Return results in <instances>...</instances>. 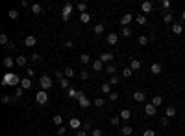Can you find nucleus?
Segmentation results:
<instances>
[{
  "instance_id": "nucleus-1",
  "label": "nucleus",
  "mask_w": 185,
  "mask_h": 136,
  "mask_svg": "<svg viewBox=\"0 0 185 136\" xmlns=\"http://www.w3.org/2000/svg\"><path fill=\"white\" fill-rule=\"evenodd\" d=\"M22 79L17 76V74H4V77H2V85L4 87H15V85H19Z\"/></svg>"
},
{
  "instance_id": "nucleus-2",
  "label": "nucleus",
  "mask_w": 185,
  "mask_h": 136,
  "mask_svg": "<svg viewBox=\"0 0 185 136\" xmlns=\"http://www.w3.org/2000/svg\"><path fill=\"white\" fill-rule=\"evenodd\" d=\"M39 87H41L43 90L50 88V87H52V77H50V76H43L41 79H39Z\"/></svg>"
},
{
  "instance_id": "nucleus-3",
  "label": "nucleus",
  "mask_w": 185,
  "mask_h": 136,
  "mask_svg": "<svg viewBox=\"0 0 185 136\" xmlns=\"http://www.w3.org/2000/svg\"><path fill=\"white\" fill-rule=\"evenodd\" d=\"M70 13H72V4H70V2H67L65 4V6H63V13H61V18H63V20H69V18H70Z\"/></svg>"
},
{
  "instance_id": "nucleus-4",
  "label": "nucleus",
  "mask_w": 185,
  "mask_h": 136,
  "mask_svg": "<svg viewBox=\"0 0 185 136\" xmlns=\"http://www.w3.org/2000/svg\"><path fill=\"white\" fill-rule=\"evenodd\" d=\"M35 99H37V103L45 105L46 101H48V96H46V92H45V90H39V92H37V96H35Z\"/></svg>"
},
{
  "instance_id": "nucleus-5",
  "label": "nucleus",
  "mask_w": 185,
  "mask_h": 136,
  "mask_svg": "<svg viewBox=\"0 0 185 136\" xmlns=\"http://www.w3.org/2000/svg\"><path fill=\"white\" fill-rule=\"evenodd\" d=\"M113 59H115V55H113L111 52H106V53H100V61H102V63H111Z\"/></svg>"
},
{
  "instance_id": "nucleus-6",
  "label": "nucleus",
  "mask_w": 185,
  "mask_h": 136,
  "mask_svg": "<svg viewBox=\"0 0 185 136\" xmlns=\"http://www.w3.org/2000/svg\"><path fill=\"white\" fill-rule=\"evenodd\" d=\"M106 41H108V44H113V46H115L117 42H119V35L113 32V33H109L108 37H106Z\"/></svg>"
},
{
  "instance_id": "nucleus-7",
  "label": "nucleus",
  "mask_w": 185,
  "mask_h": 136,
  "mask_svg": "<svg viewBox=\"0 0 185 136\" xmlns=\"http://www.w3.org/2000/svg\"><path fill=\"white\" fill-rule=\"evenodd\" d=\"M156 108H157V107H154L152 103H144V112H146L148 116H154V114H156Z\"/></svg>"
},
{
  "instance_id": "nucleus-8",
  "label": "nucleus",
  "mask_w": 185,
  "mask_h": 136,
  "mask_svg": "<svg viewBox=\"0 0 185 136\" xmlns=\"http://www.w3.org/2000/svg\"><path fill=\"white\" fill-rule=\"evenodd\" d=\"M132 15H130V13H126V15H122V17H120V24H122L124 26V28H126V26H130V22H132Z\"/></svg>"
},
{
  "instance_id": "nucleus-9",
  "label": "nucleus",
  "mask_w": 185,
  "mask_h": 136,
  "mask_svg": "<svg viewBox=\"0 0 185 136\" xmlns=\"http://www.w3.org/2000/svg\"><path fill=\"white\" fill-rule=\"evenodd\" d=\"M152 7H154V6H152V2H148V0H144V2L141 4V9H143V13H150Z\"/></svg>"
},
{
  "instance_id": "nucleus-10",
  "label": "nucleus",
  "mask_w": 185,
  "mask_h": 136,
  "mask_svg": "<svg viewBox=\"0 0 185 136\" xmlns=\"http://www.w3.org/2000/svg\"><path fill=\"white\" fill-rule=\"evenodd\" d=\"M133 99H135V101H139V103H143L144 99H146V94H144V92H141V90H137L135 94H133Z\"/></svg>"
},
{
  "instance_id": "nucleus-11",
  "label": "nucleus",
  "mask_w": 185,
  "mask_h": 136,
  "mask_svg": "<svg viewBox=\"0 0 185 136\" xmlns=\"http://www.w3.org/2000/svg\"><path fill=\"white\" fill-rule=\"evenodd\" d=\"M150 72H152V74H156V76H159V74L163 72V66H161L159 63H154V64L150 66Z\"/></svg>"
},
{
  "instance_id": "nucleus-12",
  "label": "nucleus",
  "mask_w": 185,
  "mask_h": 136,
  "mask_svg": "<svg viewBox=\"0 0 185 136\" xmlns=\"http://www.w3.org/2000/svg\"><path fill=\"white\" fill-rule=\"evenodd\" d=\"M35 42H37V39H35L33 35H28V37L24 39V44L28 46V48H31V46H35Z\"/></svg>"
},
{
  "instance_id": "nucleus-13",
  "label": "nucleus",
  "mask_w": 185,
  "mask_h": 136,
  "mask_svg": "<svg viewBox=\"0 0 185 136\" xmlns=\"http://www.w3.org/2000/svg\"><path fill=\"white\" fill-rule=\"evenodd\" d=\"M130 68H132L133 72H135V70H139L141 68V61L139 59H132V61H130Z\"/></svg>"
},
{
  "instance_id": "nucleus-14",
  "label": "nucleus",
  "mask_w": 185,
  "mask_h": 136,
  "mask_svg": "<svg viewBox=\"0 0 185 136\" xmlns=\"http://www.w3.org/2000/svg\"><path fill=\"white\" fill-rule=\"evenodd\" d=\"M81 127V122L78 118H70V129H80Z\"/></svg>"
},
{
  "instance_id": "nucleus-15",
  "label": "nucleus",
  "mask_w": 185,
  "mask_h": 136,
  "mask_svg": "<svg viewBox=\"0 0 185 136\" xmlns=\"http://www.w3.org/2000/svg\"><path fill=\"white\" fill-rule=\"evenodd\" d=\"M93 68L96 70V72H102V70H104V63H102L100 59H96V61L93 63Z\"/></svg>"
},
{
  "instance_id": "nucleus-16",
  "label": "nucleus",
  "mask_w": 185,
  "mask_h": 136,
  "mask_svg": "<svg viewBox=\"0 0 185 136\" xmlns=\"http://www.w3.org/2000/svg\"><path fill=\"white\" fill-rule=\"evenodd\" d=\"M15 63H17V59H11V57H6V59H4V66L6 68H11Z\"/></svg>"
},
{
  "instance_id": "nucleus-17",
  "label": "nucleus",
  "mask_w": 185,
  "mask_h": 136,
  "mask_svg": "<svg viewBox=\"0 0 185 136\" xmlns=\"http://www.w3.org/2000/svg\"><path fill=\"white\" fill-rule=\"evenodd\" d=\"M182 32H183V26L182 24H174V26H172V33H174V35H182Z\"/></svg>"
},
{
  "instance_id": "nucleus-18",
  "label": "nucleus",
  "mask_w": 185,
  "mask_h": 136,
  "mask_svg": "<svg viewBox=\"0 0 185 136\" xmlns=\"http://www.w3.org/2000/svg\"><path fill=\"white\" fill-rule=\"evenodd\" d=\"M91 105H93V103H91V101H89V99H87V96L80 99V107H81V108H87V107H91Z\"/></svg>"
},
{
  "instance_id": "nucleus-19",
  "label": "nucleus",
  "mask_w": 185,
  "mask_h": 136,
  "mask_svg": "<svg viewBox=\"0 0 185 136\" xmlns=\"http://www.w3.org/2000/svg\"><path fill=\"white\" fill-rule=\"evenodd\" d=\"M130 116H132L130 108H122V110H120V120H130Z\"/></svg>"
},
{
  "instance_id": "nucleus-20",
  "label": "nucleus",
  "mask_w": 185,
  "mask_h": 136,
  "mask_svg": "<svg viewBox=\"0 0 185 136\" xmlns=\"http://www.w3.org/2000/svg\"><path fill=\"white\" fill-rule=\"evenodd\" d=\"M31 87V81H30V77H24V79L21 81V88H30Z\"/></svg>"
},
{
  "instance_id": "nucleus-21",
  "label": "nucleus",
  "mask_w": 185,
  "mask_h": 136,
  "mask_svg": "<svg viewBox=\"0 0 185 136\" xmlns=\"http://www.w3.org/2000/svg\"><path fill=\"white\" fill-rule=\"evenodd\" d=\"M26 63H28V59H26L24 55H19L17 57V64H19V66H26Z\"/></svg>"
},
{
  "instance_id": "nucleus-22",
  "label": "nucleus",
  "mask_w": 185,
  "mask_h": 136,
  "mask_svg": "<svg viewBox=\"0 0 185 136\" xmlns=\"http://www.w3.org/2000/svg\"><path fill=\"white\" fill-rule=\"evenodd\" d=\"M133 133V131H132V127H128V125H126V127H122V129H120V134H122V136H130V134H132Z\"/></svg>"
},
{
  "instance_id": "nucleus-23",
  "label": "nucleus",
  "mask_w": 185,
  "mask_h": 136,
  "mask_svg": "<svg viewBox=\"0 0 185 136\" xmlns=\"http://www.w3.org/2000/svg\"><path fill=\"white\" fill-rule=\"evenodd\" d=\"M176 116V108L174 107H167V118H174Z\"/></svg>"
},
{
  "instance_id": "nucleus-24",
  "label": "nucleus",
  "mask_w": 185,
  "mask_h": 136,
  "mask_svg": "<svg viewBox=\"0 0 185 136\" xmlns=\"http://www.w3.org/2000/svg\"><path fill=\"white\" fill-rule=\"evenodd\" d=\"M93 30H94V33H96V35H102V33H104V24H96Z\"/></svg>"
},
{
  "instance_id": "nucleus-25",
  "label": "nucleus",
  "mask_w": 185,
  "mask_h": 136,
  "mask_svg": "<svg viewBox=\"0 0 185 136\" xmlns=\"http://www.w3.org/2000/svg\"><path fill=\"white\" fill-rule=\"evenodd\" d=\"M41 9H43V7H41V4H31V11H33L35 15H39V13H41Z\"/></svg>"
},
{
  "instance_id": "nucleus-26",
  "label": "nucleus",
  "mask_w": 185,
  "mask_h": 136,
  "mask_svg": "<svg viewBox=\"0 0 185 136\" xmlns=\"http://www.w3.org/2000/svg\"><path fill=\"white\" fill-rule=\"evenodd\" d=\"M104 99H102V98H96V99H94V101H93V105H94V107H98V108H102V107H104Z\"/></svg>"
},
{
  "instance_id": "nucleus-27",
  "label": "nucleus",
  "mask_w": 185,
  "mask_h": 136,
  "mask_svg": "<svg viewBox=\"0 0 185 136\" xmlns=\"http://www.w3.org/2000/svg\"><path fill=\"white\" fill-rule=\"evenodd\" d=\"M161 103H163V98H161V96H156V98L152 99V105H154V107H159Z\"/></svg>"
},
{
  "instance_id": "nucleus-28",
  "label": "nucleus",
  "mask_w": 185,
  "mask_h": 136,
  "mask_svg": "<svg viewBox=\"0 0 185 136\" xmlns=\"http://www.w3.org/2000/svg\"><path fill=\"white\" fill-rule=\"evenodd\" d=\"M100 88H102V92H106V94H111V85L109 83H104Z\"/></svg>"
},
{
  "instance_id": "nucleus-29",
  "label": "nucleus",
  "mask_w": 185,
  "mask_h": 136,
  "mask_svg": "<svg viewBox=\"0 0 185 136\" xmlns=\"http://www.w3.org/2000/svg\"><path fill=\"white\" fill-rule=\"evenodd\" d=\"M80 20L83 22V24H87V22L91 20V15H87V13H81V15H80Z\"/></svg>"
},
{
  "instance_id": "nucleus-30",
  "label": "nucleus",
  "mask_w": 185,
  "mask_h": 136,
  "mask_svg": "<svg viewBox=\"0 0 185 136\" xmlns=\"http://www.w3.org/2000/svg\"><path fill=\"white\" fill-rule=\"evenodd\" d=\"M0 44L9 46V41H7V35H6V33H2V35H0Z\"/></svg>"
},
{
  "instance_id": "nucleus-31",
  "label": "nucleus",
  "mask_w": 185,
  "mask_h": 136,
  "mask_svg": "<svg viewBox=\"0 0 185 136\" xmlns=\"http://www.w3.org/2000/svg\"><path fill=\"white\" fill-rule=\"evenodd\" d=\"M120 83V77L119 76H111L109 77V85H119Z\"/></svg>"
},
{
  "instance_id": "nucleus-32",
  "label": "nucleus",
  "mask_w": 185,
  "mask_h": 136,
  "mask_svg": "<svg viewBox=\"0 0 185 136\" xmlns=\"http://www.w3.org/2000/svg\"><path fill=\"white\" fill-rule=\"evenodd\" d=\"M122 37H130V35H132V28H130V26H126V28H122Z\"/></svg>"
},
{
  "instance_id": "nucleus-33",
  "label": "nucleus",
  "mask_w": 185,
  "mask_h": 136,
  "mask_svg": "<svg viewBox=\"0 0 185 136\" xmlns=\"http://www.w3.org/2000/svg\"><path fill=\"white\" fill-rule=\"evenodd\" d=\"M133 76V70L132 68H124L122 70V77H132Z\"/></svg>"
},
{
  "instance_id": "nucleus-34",
  "label": "nucleus",
  "mask_w": 185,
  "mask_h": 136,
  "mask_svg": "<svg viewBox=\"0 0 185 136\" xmlns=\"http://www.w3.org/2000/svg\"><path fill=\"white\" fill-rule=\"evenodd\" d=\"M78 9H80L81 11V13H87V4H85V2H80V4H78Z\"/></svg>"
},
{
  "instance_id": "nucleus-35",
  "label": "nucleus",
  "mask_w": 185,
  "mask_h": 136,
  "mask_svg": "<svg viewBox=\"0 0 185 136\" xmlns=\"http://www.w3.org/2000/svg\"><path fill=\"white\" fill-rule=\"evenodd\" d=\"M89 61H91V57H89V55H87V53H83V55H81V57H80V63H81V64H87V63H89Z\"/></svg>"
},
{
  "instance_id": "nucleus-36",
  "label": "nucleus",
  "mask_w": 185,
  "mask_h": 136,
  "mask_svg": "<svg viewBox=\"0 0 185 136\" xmlns=\"http://www.w3.org/2000/svg\"><path fill=\"white\" fill-rule=\"evenodd\" d=\"M65 77H67V79H72V77H74V70L72 68H67L65 70Z\"/></svg>"
},
{
  "instance_id": "nucleus-37",
  "label": "nucleus",
  "mask_w": 185,
  "mask_h": 136,
  "mask_svg": "<svg viewBox=\"0 0 185 136\" xmlns=\"http://www.w3.org/2000/svg\"><path fill=\"white\" fill-rule=\"evenodd\" d=\"M137 24H146V15H139V17H137Z\"/></svg>"
},
{
  "instance_id": "nucleus-38",
  "label": "nucleus",
  "mask_w": 185,
  "mask_h": 136,
  "mask_svg": "<svg viewBox=\"0 0 185 136\" xmlns=\"http://www.w3.org/2000/svg\"><path fill=\"white\" fill-rule=\"evenodd\" d=\"M52 122L56 123V125H59V127H61V123H63V118H61V116H57V114H56V116H54V118H52Z\"/></svg>"
},
{
  "instance_id": "nucleus-39",
  "label": "nucleus",
  "mask_w": 185,
  "mask_h": 136,
  "mask_svg": "<svg viewBox=\"0 0 185 136\" xmlns=\"http://www.w3.org/2000/svg\"><path fill=\"white\" fill-rule=\"evenodd\" d=\"M148 41H150V39H148V37H144V35H141V37H139V44H141V46L148 44Z\"/></svg>"
},
{
  "instance_id": "nucleus-40",
  "label": "nucleus",
  "mask_w": 185,
  "mask_h": 136,
  "mask_svg": "<svg viewBox=\"0 0 185 136\" xmlns=\"http://www.w3.org/2000/svg\"><path fill=\"white\" fill-rule=\"evenodd\" d=\"M172 18H174V17H172V13H165V17H163V20H165V22H167V24H170V22H172Z\"/></svg>"
},
{
  "instance_id": "nucleus-41",
  "label": "nucleus",
  "mask_w": 185,
  "mask_h": 136,
  "mask_svg": "<svg viewBox=\"0 0 185 136\" xmlns=\"http://www.w3.org/2000/svg\"><path fill=\"white\" fill-rule=\"evenodd\" d=\"M106 72L111 74V76H115V66H113V64H108V66H106Z\"/></svg>"
},
{
  "instance_id": "nucleus-42",
  "label": "nucleus",
  "mask_w": 185,
  "mask_h": 136,
  "mask_svg": "<svg viewBox=\"0 0 185 136\" xmlns=\"http://www.w3.org/2000/svg\"><path fill=\"white\" fill-rule=\"evenodd\" d=\"M59 87L61 88H67V87H69V79H67V77H63V79L59 81Z\"/></svg>"
},
{
  "instance_id": "nucleus-43",
  "label": "nucleus",
  "mask_w": 185,
  "mask_h": 136,
  "mask_svg": "<svg viewBox=\"0 0 185 136\" xmlns=\"http://www.w3.org/2000/svg\"><path fill=\"white\" fill-rule=\"evenodd\" d=\"M63 134H67V127H57V136H63Z\"/></svg>"
},
{
  "instance_id": "nucleus-44",
  "label": "nucleus",
  "mask_w": 185,
  "mask_h": 136,
  "mask_svg": "<svg viewBox=\"0 0 185 136\" xmlns=\"http://www.w3.org/2000/svg\"><path fill=\"white\" fill-rule=\"evenodd\" d=\"M7 15H9V18H11V20H15V18L19 17V13H17V11H15V9H11V11H9V13H7Z\"/></svg>"
},
{
  "instance_id": "nucleus-45",
  "label": "nucleus",
  "mask_w": 185,
  "mask_h": 136,
  "mask_svg": "<svg viewBox=\"0 0 185 136\" xmlns=\"http://www.w3.org/2000/svg\"><path fill=\"white\" fill-rule=\"evenodd\" d=\"M109 123H111V125H119V123H120V118H117V116H115V118H111V120H109Z\"/></svg>"
},
{
  "instance_id": "nucleus-46",
  "label": "nucleus",
  "mask_w": 185,
  "mask_h": 136,
  "mask_svg": "<svg viewBox=\"0 0 185 136\" xmlns=\"http://www.w3.org/2000/svg\"><path fill=\"white\" fill-rule=\"evenodd\" d=\"M76 94H78V90H72V88L67 92V96H69V98H76Z\"/></svg>"
},
{
  "instance_id": "nucleus-47",
  "label": "nucleus",
  "mask_w": 185,
  "mask_h": 136,
  "mask_svg": "<svg viewBox=\"0 0 185 136\" xmlns=\"http://www.w3.org/2000/svg\"><path fill=\"white\" fill-rule=\"evenodd\" d=\"M109 99H111V101H117V99H119V94H117V92H111V94H109Z\"/></svg>"
},
{
  "instance_id": "nucleus-48",
  "label": "nucleus",
  "mask_w": 185,
  "mask_h": 136,
  "mask_svg": "<svg viewBox=\"0 0 185 136\" xmlns=\"http://www.w3.org/2000/svg\"><path fill=\"white\" fill-rule=\"evenodd\" d=\"M31 61H35V63H39V61H41V55H39V53H33V55H31Z\"/></svg>"
},
{
  "instance_id": "nucleus-49",
  "label": "nucleus",
  "mask_w": 185,
  "mask_h": 136,
  "mask_svg": "<svg viewBox=\"0 0 185 136\" xmlns=\"http://www.w3.org/2000/svg\"><path fill=\"white\" fill-rule=\"evenodd\" d=\"M81 98H85V94H83V90H78V94H76V99L80 101Z\"/></svg>"
},
{
  "instance_id": "nucleus-50",
  "label": "nucleus",
  "mask_w": 185,
  "mask_h": 136,
  "mask_svg": "<svg viewBox=\"0 0 185 136\" xmlns=\"http://www.w3.org/2000/svg\"><path fill=\"white\" fill-rule=\"evenodd\" d=\"M26 76H28V77H33V76H35L33 68H28V70H26Z\"/></svg>"
},
{
  "instance_id": "nucleus-51",
  "label": "nucleus",
  "mask_w": 185,
  "mask_h": 136,
  "mask_svg": "<svg viewBox=\"0 0 185 136\" xmlns=\"http://www.w3.org/2000/svg\"><path fill=\"white\" fill-rule=\"evenodd\" d=\"M143 136H156V133H154L152 129H148V131H144V134H143Z\"/></svg>"
},
{
  "instance_id": "nucleus-52",
  "label": "nucleus",
  "mask_w": 185,
  "mask_h": 136,
  "mask_svg": "<svg viewBox=\"0 0 185 136\" xmlns=\"http://www.w3.org/2000/svg\"><path fill=\"white\" fill-rule=\"evenodd\" d=\"M161 6H163L165 9H168V7H170V2H168V0H163V2H161Z\"/></svg>"
},
{
  "instance_id": "nucleus-53",
  "label": "nucleus",
  "mask_w": 185,
  "mask_h": 136,
  "mask_svg": "<svg viewBox=\"0 0 185 136\" xmlns=\"http://www.w3.org/2000/svg\"><path fill=\"white\" fill-rule=\"evenodd\" d=\"M80 77H81V79L85 81V79H87V77H89V74H87V72H85V70H83V72H80Z\"/></svg>"
},
{
  "instance_id": "nucleus-54",
  "label": "nucleus",
  "mask_w": 185,
  "mask_h": 136,
  "mask_svg": "<svg viewBox=\"0 0 185 136\" xmlns=\"http://www.w3.org/2000/svg\"><path fill=\"white\" fill-rule=\"evenodd\" d=\"M2 101H4V103H9V101H11V103H13V99H11V98H9V96H4V98H2Z\"/></svg>"
},
{
  "instance_id": "nucleus-55",
  "label": "nucleus",
  "mask_w": 185,
  "mask_h": 136,
  "mask_svg": "<svg viewBox=\"0 0 185 136\" xmlns=\"http://www.w3.org/2000/svg\"><path fill=\"white\" fill-rule=\"evenodd\" d=\"M83 131H91V123H89V122L83 123Z\"/></svg>"
},
{
  "instance_id": "nucleus-56",
  "label": "nucleus",
  "mask_w": 185,
  "mask_h": 136,
  "mask_svg": "<svg viewBox=\"0 0 185 136\" xmlns=\"http://www.w3.org/2000/svg\"><path fill=\"white\" fill-rule=\"evenodd\" d=\"M76 136H87V131H83V129H81V131H78Z\"/></svg>"
},
{
  "instance_id": "nucleus-57",
  "label": "nucleus",
  "mask_w": 185,
  "mask_h": 136,
  "mask_svg": "<svg viewBox=\"0 0 185 136\" xmlns=\"http://www.w3.org/2000/svg\"><path fill=\"white\" fill-rule=\"evenodd\" d=\"M93 136H102V131L100 129H94L93 131Z\"/></svg>"
},
{
  "instance_id": "nucleus-58",
  "label": "nucleus",
  "mask_w": 185,
  "mask_h": 136,
  "mask_svg": "<svg viewBox=\"0 0 185 136\" xmlns=\"http://www.w3.org/2000/svg\"><path fill=\"white\" fill-rule=\"evenodd\" d=\"M15 96H17V98H21V96H22V88H17V90H15Z\"/></svg>"
},
{
  "instance_id": "nucleus-59",
  "label": "nucleus",
  "mask_w": 185,
  "mask_h": 136,
  "mask_svg": "<svg viewBox=\"0 0 185 136\" xmlns=\"http://www.w3.org/2000/svg\"><path fill=\"white\" fill-rule=\"evenodd\" d=\"M65 46H67V48H72L74 42H72V41H67V42H65Z\"/></svg>"
},
{
  "instance_id": "nucleus-60",
  "label": "nucleus",
  "mask_w": 185,
  "mask_h": 136,
  "mask_svg": "<svg viewBox=\"0 0 185 136\" xmlns=\"http://www.w3.org/2000/svg\"><path fill=\"white\" fill-rule=\"evenodd\" d=\"M182 20L185 22V11H183V13H182Z\"/></svg>"
}]
</instances>
